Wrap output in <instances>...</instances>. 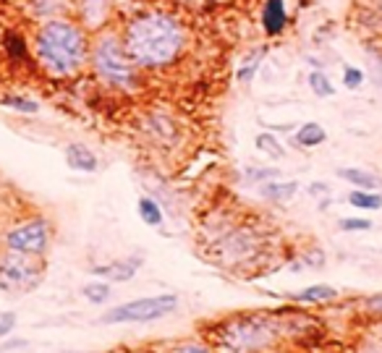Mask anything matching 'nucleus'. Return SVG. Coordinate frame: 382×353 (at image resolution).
<instances>
[{"label": "nucleus", "mask_w": 382, "mask_h": 353, "mask_svg": "<svg viewBox=\"0 0 382 353\" xmlns=\"http://www.w3.org/2000/svg\"><path fill=\"white\" fill-rule=\"evenodd\" d=\"M369 228H372V220H367V217H343V220H340V231L345 233L369 231Z\"/></svg>", "instance_id": "22"}, {"label": "nucleus", "mask_w": 382, "mask_h": 353, "mask_svg": "<svg viewBox=\"0 0 382 353\" xmlns=\"http://www.w3.org/2000/svg\"><path fill=\"white\" fill-rule=\"evenodd\" d=\"M3 45H6V53L11 58H21L27 53V45H24V37L16 34V32H8L6 37H3Z\"/></svg>", "instance_id": "21"}, {"label": "nucleus", "mask_w": 382, "mask_h": 353, "mask_svg": "<svg viewBox=\"0 0 382 353\" xmlns=\"http://www.w3.org/2000/svg\"><path fill=\"white\" fill-rule=\"evenodd\" d=\"M333 298H338V290L330 285H312V288L293 293V301H298V304H322V301H333Z\"/></svg>", "instance_id": "12"}, {"label": "nucleus", "mask_w": 382, "mask_h": 353, "mask_svg": "<svg viewBox=\"0 0 382 353\" xmlns=\"http://www.w3.org/2000/svg\"><path fill=\"white\" fill-rule=\"evenodd\" d=\"M309 86H312V92L317 94V97H333L336 94V86L330 84V79L322 71H314V74L309 76Z\"/></svg>", "instance_id": "17"}, {"label": "nucleus", "mask_w": 382, "mask_h": 353, "mask_svg": "<svg viewBox=\"0 0 382 353\" xmlns=\"http://www.w3.org/2000/svg\"><path fill=\"white\" fill-rule=\"evenodd\" d=\"M260 58H262V50L260 53H257V56H254V60L252 58H249V60H246V63L241 65V68H238V82H249V79H252L254 76V71H257V63H260Z\"/></svg>", "instance_id": "25"}, {"label": "nucleus", "mask_w": 382, "mask_h": 353, "mask_svg": "<svg viewBox=\"0 0 382 353\" xmlns=\"http://www.w3.org/2000/svg\"><path fill=\"white\" fill-rule=\"evenodd\" d=\"M369 74H372V82L377 84V86H382V56H369Z\"/></svg>", "instance_id": "27"}, {"label": "nucleus", "mask_w": 382, "mask_h": 353, "mask_svg": "<svg viewBox=\"0 0 382 353\" xmlns=\"http://www.w3.org/2000/svg\"><path fill=\"white\" fill-rule=\"evenodd\" d=\"M286 21H288V13H286V3L283 0H267L265 3V11H262V24H265V32L275 37L286 29Z\"/></svg>", "instance_id": "10"}, {"label": "nucleus", "mask_w": 382, "mask_h": 353, "mask_svg": "<svg viewBox=\"0 0 382 353\" xmlns=\"http://www.w3.org/2000/svg\"><path fill=\"white\" fill-rule=\"evenodd\" d=\"M322 141H325V129L319 123H304L293 136V144H298V147H317Z\"/></svg>", "instance_id": "14"}, {"label": "nucleus", "mask_w": 382, "mask_h": 353, "mask_svg": "<svg viewBox=\"0 0 382 353\" xmlns=\"http://www.w3.org/2000/svg\"><path fill=\"white\" fill-rule=\"evenodd\" d=\"M65 162L71 170H79V173H94L97 170V155L84 144H68L65 147Z\"/></svg>", "instance_id": "9"}, {"label": "nucleus", "mask_w": 382, "mask_h": 353, "mask_svg": "<svg viewBox=\"0 0 382 353\" xmlns=\"http://www.w3.org/2000/svg\"><path fill=\"white\" fill-rule=\"evenodd\" d=\"M50 223L42 217L27 220V223L16 225L6 233V243L11 251H19V254H29V257H42L50 246Z\"/></svg>", "instance_id": "7"}, {"label": "nucleus", "mask_w": 382, "mask_h": 353, "mask_svg": "<svg viewBox=\"0 0 382 353\" xmlns=\"http://www.w3.org/2000/svg\"><path fill=\"white\" fill-rule=\"evenodd\" d=\"M257 147L265 152V155H270V158H283L286 155V149L280 147V141L272 136V134H260L257 136Z\"/></svg>", "instance_id": "19"}, {"label": "nucleus", "mask_w": 382, "mask_h": 353, "mask_svg": "<svg viewBox=\"0 0 382 353\" xmlns=\"http://www.w3.org/2000/svg\"><path fill=\"white\" fill-rule=\"evenodd\" d=\"M348 205L356 207V210H380L382 196L372 194V191H364V188H356V191L348 194Z\"/></svg>", "instance_id": "16"}, {"label": "nucleus", "mask_w": 382, "mask_h": 353, "mask_svg": "<svg viewBox=\"0 0 382 353\" xmlns=\"http://www.w3.org/2000/svg\"><path fill=\"white\" fill-rule=\"evenodd\" d=\"M178 307V298L173 293H160V296H144L136 301H126L121 307L108 309V314L100 319L103 325H139V322H155L163 316L173 314Z\"/></svg>", "instance_id": "5"}, {"label": "nucleus", "mask_w": 382, "mask_h": 353, "mask_svg": "<svg viewBox=\"0 0 382 353\" xmlns=\"http://www.w3.org/2000/svg\"><path fill=\"white\" fill-rule=\"evenodd\" d=\"M16 327V314L13 312H0V338H8Z\"/></svg>", "instance_id": "26"}, {"label": "nucleus", "mask_w": 382, "mask_h": 353, "mask_svg": "<svg viewBox=\"0 0 382 353\" xmlns=\"http://www.w3.org/2000/svg\"><path fill=\"white\" fill-rule=\"evenodd\" d=\"M181 45H184V32L178 27V21L163 13H152L131 24L123 47L131 60H136L139 65L160 68L178 56Z\"/></svg>", "instance_id": "1"}, {"label": "nucleus", "mask_w": 382, "mask_h": 353, "mask_svg": "<svg viewBox=\"0 0 382 353\" xmlns=\"http://www.w3.org/2000/svg\"><path fill=\"white\" fill-rule=\"evenodd\" d=\"M325 191H327V186H325V184H312V186H309V194H312V196L325 194Z\"/></svg>", "instance_id": "30"}, {"label": "nucleus", "mask_w": 382, "mask_h": 353, "mask_svg": "<svg viewBox=\"0 0 382 353\" xmlns=\"http://www.w3.org/2000/svg\"><path fill=\"white\" fill-rule=\"evenodd\" d=\"M275 325L267 316H236L215 327V345L220 353H260L275 343Z\"/></svg>", "instance_id": "3"}, {"label": "nucleus", "mask_w": 382, "mask_h": 353, "mask_svg": "<svg viewBox=\"0 0 382 353\" xmlns=\"http://www.w3.org/2000/svg\"><path fill=\"white\" fill-rule=\"evenodd\" d=\"M280 170H275V167H257V170H249L246 173V178L249 181H278Z\"/></svg>", "instance_id": "24"}, {"label": "nucleus", "mask_w": 382, "mask_h": 353, "mask_svg": "<svg viewBox=\"0 0 382 353\" xmlns=\"http://www.w3.org/2000/svg\"><path fill=\"white\" fill-rule=\"evenodd\" d=\"M141 267V259L139 257H134V259H118V262H110V264H97L92 267L94 275H100V278H108L113 283H126L136 275V270Z\"/></svg>", "instance_id": "8"}, {"label": "nucleus", "mask_w": 382, "mask_h": 353, "mask_svg": "<svg viewBox=\"0 0 382 353\" xmlns=\"http://www.w3.org/2000/svg\"><path fill=\"white\" fill-rule=\"evenodd\" d=\"M37 257L11 251L0 259V290L6 293H27L39 283L42 278V267H39Z\"/></svg>", "instance_id": "6"}, {"label": "nucleus", "mask_w": 382, "mask_h": 353, "mask_svg": "<svg viewBox=\"0 0 382 353\" xmlns=\"http://www.w3.org/2000/svg\"><path fill=\"white\" fill-rule=\"evenodd\" d=\"M364 307L369 309L372 314H382V293H374V296H369L367 301H364Z\"/></svg>", "instance_id": "28"}, {"label": "nucleus", "mask_w": 382, "mask_h": 353, "mask_svg": "<svg viewBox=\"0 0 382 353\" xmlns=\"http://www.w3.org/2000/svg\"><path fill=\"white\" fill-rule=\"evenodd\" d=\"M94 68L105 82L121 89L136 86V65L115 37H103L94 47Z\"/></svg>", "instance_id": "4"}, {"label": "nucleus", "mask_w": 382, "mask_h": 353, "mask_svg": "<svg viewBox=\"0 0 382 353\" xmlns=\"http://www.w3.org/2000/svg\"><path fill=\"white\" fill-rule=\"evenodd\" d=\"M84 298L89 304H105L110 298V285L108 283H87Z\"/></svg>", "instance_id": "18"}, {"label": "nucleus", "mask_w": 382, "mask_h": 353, "mask_svg": "<svg viewBox=\"0 0 382 353\" xmlns=\"http://www.w3.org/2000/svg\"><path fill=\"white\" fill-rule=\"evenodd\" d=\"M296 191H298L296 181H267V184L262 186V196H265V199H272V202H286V199H291Z\"/></svg>", "instance_id": "13"}, {"label": "nucleus", "mask_w": 382, "mask_h": 353, "mask_svg": "<svg viewBox=\"0 0 382 353\" xmlns=\"http://www.w3.org/2000/svg\"><path fill=\"white\" fill-rule=\"evenodd\" d=\"M37 53L53 74H74L87 56L84 34L68 21H50L37 32Z\"/></svg>", "instance_id": "2"}, {"label": "nucleus", "mask_w": 382, "mask_h": 353, "mask_svg": "<svg viewBox=\"0 0 382 353\" xmlns=\"http://www.w3.org/2000/svg\"><path fill=\"white\" fill-rule=\"evenodd\" d=\"M0 105H6V108H13V110L19 113H37L39 105L34 100H27V97H16V94H11V97H3Z\"/></svg>", "instance_id": "20"}, {"label": "nucleus", "mask_w": 382, "mask_h": 353, "mask_svg": "<svg viewBox=\"0 0 382 353\" xmlns=\"http://www.w3.org/2000/svg\"><path fill=\"white\" fill-rule=\"evenodd\" d=\"M364 82V74L359 71V68H354V65H345L343 68V86H348V89H359Z\"/></svg>", "instance_id": "23"}, {"label": "nucleus", "mask_w": 382, "mask_h": 353, "mask_svg": "<svg viewBox=\"0 0 382 353\" xmlns=\"http://www.w3.org/2000/svg\"><path fill=\"white\" fill-rule=\"evenodd\" d=\"M139 217L147 225L158 228V225H163V217H165V214H163L160 205L152 199V196H141V199H139Z\"/></svg>", "instance_id": "15"}, {"label": "nucleus", "mask_w": 382, "mask_h": 353, "mask_svg": "<svg viewBox=\"0 0 382 353\" xmlns=\"http://www.w3.org/2000/svg\"><path fill=\"white\" fill-rule=\"evenodd\" d=\"M176 353H212L207 345H199V343H186V345H181Z\"/></svg>", "instance_id": "29"}, {"label": "nucleus", "mask_w": 382, "mask_h": 353, "mask_svg": "<svg viewBox=\"0 0 382 353\" xmlns=\"http://www.w3.org/2000/svg\"><path fill=\"white\" fill-rule=\"evenodd\" d=\"M338 176L343 178V181H348L351 186L364 188V191H372V188L382 186L380 178L372 176L369 170H362V167H340V170H338Z\"/></svg>", "instance_id": "11"}]
</instances>
